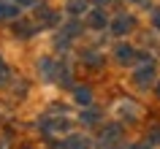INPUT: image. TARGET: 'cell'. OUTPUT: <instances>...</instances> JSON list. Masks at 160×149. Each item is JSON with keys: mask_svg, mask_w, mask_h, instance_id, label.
<instances>
[{"mask_svg": "<svg viewBox=\"0 0 160 149\" xmlns=\"http://www.w3.org/2000/svg\"><path fill=\"white\" fill-rule=\"evenodd\" d=\"M111 30H114L117 35H125V33H130V30H133V17H128V14L117 17V19H114V25H111Z\"/></svg>", "mask_w": 160, "mask_h": 149, "instance_id": "6da1fadb", "label": "cell"}, {"mask_svg": "<svg viewBox=\"0 0 160 149\" xmlns=\"http://www.w3.org/2000/svg\"><path fill=\"white\" fill-rule=\"evenodd\" d=\"M133 79H136V84H141V87H149V84L155 82V68H152V65H144V68H138Z\"/></svg>", "mask_w": 160, "mask_h": 149, "instance_id": "7a4b0ae2", "label": "cell"}, {"mask_svg": "<svg viewBox=\"0 0 160 149\" xmlns=\"http://www.w3.org/2000/svg\"><path fill=\"white\" fill-rule=\"evenodd\" d=\"M117 114L125 117V119H136V117H138V106H136L133 100H119L117 103Z\"/></svg>", "mask_w": 160, "mask_h": 149, "instance_id": "3957f363", "label": "cell"}, {"mask_svg": "<svg viewBox=\"0 0 160 149\" xmlns=\"http://www.w3.org/2000/svg\"><path fill=\"white\" fill-rule=\"evenodd\" d=\"M62 149H90V141H87L84 136H68L65 144H62Z\"/></svg>", "mask_w": 160, "mask_h": 149, "instance_id": "277c9868", "label": "cell"}, {"mask_svg": "<svg viewBox=\"0 0 160 149\" xmlns=\"http://www.w3.org/2000/svg\"><path fill=\"white\" fill-rule=\"evenodd\" d=\"M133 57H136V52L130 49L128 43H119V46H117V60L122 62V65H125V62H130Z\"/></svg>", "mask_w": 160, "mask_h": 149, "instance_id": "5b68a950", "label": "cell"}, {"mask_svg": "<svg viewBox=\"0 0 160 149\" xmlns=\"http://www.w3.org/2000/svg\"><path fill=\"white\" fill-rule=\"evenodd\" d=\"M43 127H46V133H60L68 130V122L65 119H43Z\"/></svg>", "mask_w": 160, "mask_h": 149, "instance_id": "8992f818", "label": "cell"}, {"mask_svg": "<svg viewBox=\"0 0 160 149\" xmlns=\"http://www.w3.org/2000/svg\"><path fill=\"white\" fill-rule=\"evenodd\" d=\"M11 17H17V6L0 0V19H11Z\"/></svg>", "mask_w": 160, "mask_h": 149, "instance_id": "52a82bcc", "label": "cell"}, {"mask_svg": "<svg viewBox=\"0 0 160 149\" xmlns=\"http://www.w3.org/2000/svg\"><path fill=\"white\" fill-rule=\"evenodd\" d=\"M38 22H41V25H54V22H57V14L49 11V8H41L38 11Z\"/></svg>", "mask_w": 160, "mask_h": 149, "instance_id": "ba28073f", "label": "cell"}, {"mask_svg": "<svg viewBox=\"0 0 160 149\" xmlns=\"http://www.w3.org/2000/svg\"><path fill=\"white\" fill-rule=\"evenodd\" d=\"M87 22H90V27H103L106 25V14H103V11H92V14L87 17Z\"/></svg>", "mask_w": 160, "mask_h": 149, "instance_id": "9c48e42d", "label": "cell"}, {"mask_svg": "<svg viewBox=\"0 0 160 149\" xmlns=\"http://www.w3.org/2000/svg\"><path fill=\"white\" fill-rule=\"evenodd\" d=\"M76 100H79V103H82V106H87V103H90V100H92V92L87 90V87H76Z\"/></svg>", "mask_w": 160, "mask_h": 149, "instance_id": "30bf717a", "label": "cell"}, {"mask_svg": "<svg viewBox=\"0 0 160 149\" xmlns=\"http://www.w3.org/2000/svg\"><path fill=\"white\" fill-rule=\"evenodd\" d=\"M68 11H71V14H84L87 3H84V0H71V3H68Z\"/></svg>", "mask_w": 160, "mask_h": 149, "instance_id": "8fae6325", "label": "cell"}, {"mask_svg": "<svg viewBox=\"0 0 160 149\" xmlns=\"http://www.w3.org/2000/svg\"><path fill=\"white\" fill-rule=\"evenodd\" d=\"M98 111H82V122H98Z\"/></svg>", "mask_w": 160, "mask_h": 149, "instance_id": "7c38bea8", "label": "cell"}, {"mask_svg": "<svg viewBox=\"0 0 160 149\" xmlns=\"http://www.w3.org/2000/svg\"><path fill=\"white\" fill-rule=\"evenodd\" d=\"M119 136V127L114 125V127H106V133H103V141H111V138H117Z\"/></svg>", "mask_w": 160, "mask_h": 149, "instance_id": "4fadbf2b", "label": "cell"}, {"mask_svg": "<svg viewBox=\"0 0 160 149\" xmlns=\"http://www.w3.org/2000/svg\"><path fill=\"white\" fill-rule=\"evenodd\" d=\"M6 79H8V68L3 65V60H0V84L6 82Z\"/></svg>", "mask_w": 160, "mask_h": 149, "instance_id": "5bb4252c", "label": "cell"}, {"mask_svg": "<svg viewBox=\"0 0 160 149\" xmlns=\"http://www.w3.org/2000/svg\"><path fill=\"white\" fill-rule=\"evenodd\" d=\"M84 60L92 62V65H101V57H98V54H84Z\"/></svg>", "mask_w": 160, "mask_h": 149, "instance_id": "9a60e30c", "label": "cell"}, {"mask_svg": "<svg viewBox=\"0 0 160 149\" xmlns=\"http://www.w3.org/2000/svg\"><path fill=\"white\" fill-rule=\"evenodd\" d=\"M149 144H160V127H155V133L149 136Z\"/></svg>", "mask_w": 160, "mask_h": 149, "instance_id": "2e32d148", "label": "cell"}, {"mask_svg": "<svg viewBox=\"0 0 160 149\" xmlns=\"http://www.w3.org/2000/svg\"><path fill=\"white\" fill-rule=\"evenodd\" d=\"M65 33H68V35H76V33H79V25H68Z\"/></svg>", "mask_w": 160, "mask_h": 149, "instance_id": "e0dca14e", "label": "cell"}, {"mask_svg": "<svg viewBox=\"0 0 160 149\" xmlns=\"http://www.w3.org/2000/svg\"><path fill=\"white\" fill-rule=\"evenodd\" d=\"M19 3H22V6H35L38 0H19Z\"/></svg>", "mask_w": 160, "mask_h": 149, "instance_id": "ac0fdd59", "label": "cell"}, {"mask_svg": "<svg viewBox=\"0 0 160 149\" xmlns=\"http://www.w3.org/2000/svg\"><path fill=\"white\" fill-rule=\"evenodd\" d=\"M155 27H158V30H160V11H158V14H155Z\"/></svg>", "mask_w": 160, "mask_h": 149, "instance_id": "d6986e66", "label": "cell"}, {"mask_svg": "<svg viewBox=\"0 0 160 149\" xmlns=\"http://www.w3.org/2000/svg\"><path fill=\"white\" fill-rule=\"evenodd\" d=\"M98 3H111V0H98Z\"/></svg>", "mask_w": 160, "mask_h": 149, "instance_id": "ffe728a7", "label": "cell"}, {"mask_svg": "<svg viewBox=\"0 0 160 149\" xmlns=\"http://www.w3.org/2000/svg\"><path fill=\"white\" fill-rule=\"evenodd\" d=\"M133 3H144V0H133Z\"/></svg>", "mask_w": 160, "mask_h": 149, "instance_id": "44dd1931", "label": "cell"}, {"mask_svg": "<svg viewBox=\"0 0 160 149\" xmlns=\"http://www.w3.org/2000/svg\"><path fill=\"white\" fill-rule=\"evenodd\" d=\"M158 95H160V84H158Z\"/></svg>", "mask_w": 160, "mask_h": 149, "instance_id": "7402d4cb", "label": "cell"}]
</instances>
